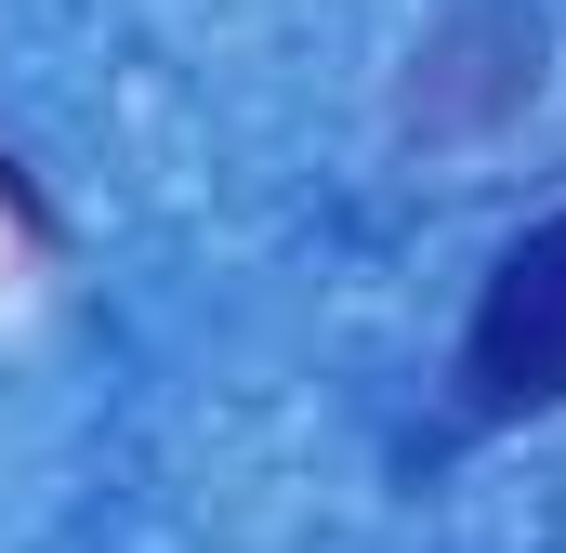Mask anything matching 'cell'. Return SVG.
<instances>
[{
    "mask_svg": "<svg viewBox=\"0 0 566 553\" xmlns=\"http://www.w3.org/2000/svg\"><path fill=\"white\" fill-rule=\"evenodd\" d=\"M461 396H474V421H554L566 409V211H541L488 264L474 330H461Z\"/></svg>",
    "mask_w": 566,
    "mask_h": 553,
    "instance_id": "obj_1",
    "label": "cell"
},
{
    "mask_svg": "<svg viewBox=\"0 0 566 553\" xmlns=\"http://www.w3.org/2000/svg\"><path fill=\"white\" fill-rule=\"evenodd\" d=\"M541 106V13L527 0H461L409 53V93H396V133L409 145H488L501 119Z\"/></svg>",
    "mask_w": 566,
    "mask_h": 553,
    "instance_id": "obj_2",
    "label": "cell"
}]
</instances>
